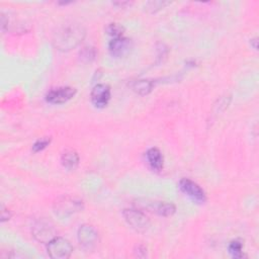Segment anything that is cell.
I'll list each match as a JSON object with an SVG mask.
<instances>
[{
  "instance_id": "1",
  "label": "cell",
  "mask_w": 259,
  "mask_h": 259,
  "mask_svg": "<svg viewBox=\"0 0 259 259\" xmlns=\"http://www.w3.org/2000/svg\"><path fill=\"white\" fill-rule=\"evenodd\" d=\"M85 34V30L80 24H64L54 34L53 45L58 51L69 52L81 44Z\"/></svg>"
},
{
  "instance_id": "2",
  "label": "cell",
  "mask_w": 259,
  "mask_h": 259,
  "mask_svg": "<svg viewBox=\"0 0 259 259\" xmlns=\"http://www.w3.org/2000/svg\"><path fill=\"white\" fill-rule=\"evenodd\" d=\"M83 209L82 200L72 197L63 196L57 199L54 203V213L59 218H67L75 213L80 212Z\"/></svg>"
},
{
  "instance_id": "3",
  "label": "cell",
  "mask_w": 259,
  "mask_h": 259,
  "mask_svg": "<svg viewBox=\"0 0 259 259\" xmlns=\"http://www.w3.org/2000/svg\"><path fill=\"white\" fill-rule=\"evenodd\" d=\"M47 251L53 259H67L73 252V246L67 239L56 236L47 244Z\"/></svg>"
},
{
  "instance_id": "4",
  "label": "cell",
  "mask_w": 259,
  "mask_h": 259,
  "mask_svg": "<svg viewBox=\"0 0 259 259\" xmlns=\"http://www.w3.org/2000/svg\"><path fill=\"white\" fill-rule=\"evenodd\" d=\"M126 222L137 232L145 233L150 227L149 218L141 211L134 209H126L123 212Z\"/></svg>"
},
{
  "instance_id": "5",
  "label": "cell",
  "mask_w": 259,
  "mask_h": 259,
  "mask_svg": "<svg viewBox=\"0 0 259 259\" xmlns=\"http://www.w3.org/2000/svg\"><path fill=\"white\" fill-rule=\"evenodd\" d=\"M77 238L79 244L86 250L94 249L99 242L97 231L94 229V227L90 225L80 226V228L78 229Z\"/></svg>"
},
{
  "instance_id": "6",
  "label": "cell",
  "mask_w": 259,
  "mask_h": 259,
  "mask_svg": "<svg viewBox=\"0 0 259 259\" xmlns=\"http://www.w3.org/2000/svg\"><path fill=\"white\" fill-rule=\"evenodd\" d=\"M76 93L73 87H58L50 90L46 94V100L52 105H61L72 99Z\"/></svg>"
},
{
  "instance_id": "7",
  "label": "cell",
  "mask_w": 259,
  "mask_h": 259,
  "mask_svg": "<svg viewBox=\"0 0 259 259\" xmlns=\"http://www.w3.org/2000/svg\"><path fill=\"white\" fill-rule=\"evenodd\" d=\"M91 101L97 109L106 108L111 99V87L107 84H97L91 91Z\"/></svg>"
},
{
  "instance_id": "8",
  "label": "cell",
  "mask_w": 259,
  "mask_h": 259,
  "mask_svg": "<svg viewBox=\"0 0 259 259\" xmlns=\"http://www.w3.org/2000/svg\"><path fill=\"white\" fill-rule=\"evenodd\" d=\"M33 235L39 242L48 244L52 239L56 237V231L51 223L47 221H39L33 227Z\"/></svg>"
},
{
  "instance_id": "9",
  "label": "cell",
  "mask_w": 259,
  "mask_h": 259,
  "mask_svg": "<svg viewBox=\"0 0 259 259\" xmlns=\"http://www.w3.org/2000/svg\"><path fill=\"white\" fill-rule=\"evenodd\" d=\"M179 188L184 194L196 202H203L206 198L203 189L190 179L182 178L179 181Z\"/></svg>"
},
{
  "instance_id": "10",
  "label": "cell",
  "mask_w": 259,
  "mask_h": 259,
  "mask_svg": "<svg viewBox=\"0 0 259 259\" xmlns=\"http://www.w3.org/2000/svg\"><path fill=\"white\" fill-rule=\"evenodd\" d=\"M133 48L132 41L126 37L113 39L109 44L110 53L114 57H124L130 53Z\"/></svg>"
},
{
  "instance_id": "11",
  "label": "cell",
  "mask_w": 259,
  "mask_h": 259,
  "mask_svg": "<svg viewBox=\"0 0 259 259\" xmlns=\"http://www.w3.org/2000/svg\"><path fill=\"white\" fill-rule=\"evenodd\" d=\"M146 158L149 166L154 171H160L163 168V156L159 149L151 148L146 153Z\"/></svg>"
},
{
  "instance_id": "12",
  "label": "cell",
  "mask_w": 259,
  "mask_h": 259,
  "mask_svg": "<svg viewBox=\"0 0 259 259\" xmlns=\"http://www.w3.org/2000/svg\"><path fill=\"white\" fill-rule=\"evenodd\" d=\"M62 165L68 170H74L79 164V156L76 151L74 150H66L61 157Z\"/></svg>"
},
{
  "instance_id": "13",
  "label": "cell",
  "mask_w": 259,
  "mask_h": 259,
  "mask_svg": "<svg viewBox=\"0 0 259 259\" xmlns=\"http://www.w3.org/2000/svg\"><path fill=\"white\" fill-rule=\"evenodd\" d=\"M154 87V83L151 80H138L133 84V90L139 95H147L149 94Z\"/></svg>"
},
{
  "instance_id": "14",
  "label": "cell",
  "mask_w": 259,
  "mask_h": 259,
  "mask_svg": "<svg viewBox=\"0 0 259 259\" xmlns=\"http://www.w3.org/2000/svg\"><path fill=\"white\" fill-rule=\"evenodd\" d=\"M153 209L158 215L163 217H170L176 211L175 205L169 202H158L155 206L153 205Z\"/></svg>"
},
{
  "instance_id": "15",
  "label": "cell",
  "mask_w": 259,
  "mask_h": 259,
  "mask_svg": "<svg viewBox=\"0 0 259 259\" xmlns=\"http://www.w3.org/2000/svg\"><path fill=\"white\" fill-rule=\"evenodd\" d=\"M106 32L108 35H110L111 37H113L114 39L116 38H120V37H124V32H125V29L123 26H121L120 24H116V23H113V24H110L107 28H106Z\"/></svg>"
},
{
  "instance_id": "16",
  "label": "cell",
  "mask_w": 259,
  "mask_h": 259,
  "mask_svg": "<svg viewBox=\"0 0 259 259\" xmlns=\"http://www.w3.org/2000/svg\"><path fill=\"white\" fill-rule=\"evenodd\" d=\"M80 59L84 62H91L95 59L96 57V52L94 48L91 47H85L80 51Z\"/></svg>"
},
{
  "instance_id": "17",
  "label": "cell",
  "mask_w": 259,
  "mask_h": 259,
  "mask_svg": "<svg viewBox=\"0 0 259 259\" xmlns=\"http://www.w3.org/2000/svg\"><path fill=\"white\" fill-rule=\"evenodd\" d=\"M242 248H243V244L240 240H235L232 241L229 245V252L230 254L235 257V258H241L242 255Z\"/></svg>"
},
{
  "instance_id": "18",
  "label": "cell",
  "mask_w": 259,
  "mask_h": 259,
  "mask_svg": "<svg viewBox=\"0 0 259 259\" xmlns=\"http://www.w3.org/2000/svg\"><path fill=\"white\" fill-rule=\"evenodd\" d=\"M170 3H165V2H151L146 5V8H147V11L151 13H156L161 9H164Z\"/></svg>"
},
{
  "instance_id": "19",
  "label": "cell",
  "mask_w": 259,
  "mask_h": 259,
  "mask_svg": "<svg viewBox=\"0 0 259 259\" xmlns=\"http://www.w3.org/2000/svg\"><path fill=\"white\" fill-rule=\"evenodd\" d=\"M51 143V139L49 138H43V139H40L38 140L34 145H33V151L35 153L37 152H40V151H43L45 148H47Z\"/></svg>"
},
{
  "instance_id": "20",
  "label": "cell",
  "mask_w": 259,
  "mask_h": 259,
  "mask_svg": "<svg viewBox=\"0 0 259 259\" xmlns=\"http://www.w3.org/2000/svg\"><path fill=\"white\" fill-rule=\"evenodd\" d=\"M11 218H12V213L3 206V210H2V221H3V222H6V221H9Z\"/></svg>"
},
{
  "instance_id": "21",
  "label": "cell",
  "mask_w": 259,
  "mask_h": 259,
  "mask_svg": "<svg viewBox=\"0 0 259 259\" xmlns=\"http://www.w3.org/2000/svg\"><path fill=\"white\" fill-rule=\"evenodd\" d=\"M251 43H253V48H254L255 50H257V39L251 40Z\"/></svg>"
}]
</instances>
